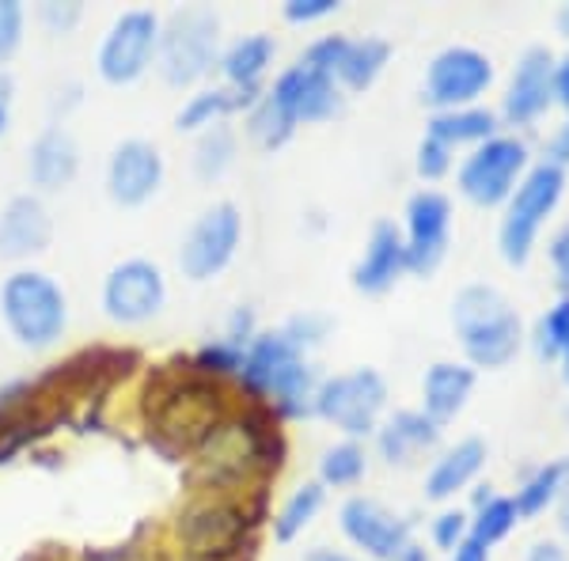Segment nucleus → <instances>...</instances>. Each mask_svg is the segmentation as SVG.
<instances>
[{"mask_svg": "<svg viewBox=\"0 0 569 561\" xmlns=\"http://www.w3.org/2000/svg\"><path fill=\"white\" fill-rule=\"evenodd\" d=\"M228 421L224 391L220 383L206 380V375H179V380L149 383L144 391V425H149L152 448H160L168 459L198 455L206 440Z\"/></svg>", "mask_w": 569, "mask_h": 561, "instance_id": "nucleus-1", "label": "nucleus"}, {"mask_svg": "<svg viewBox=\"0 0 569 561\" xmlns=\"http://www.w3.org/2000/svg\"><path fill=\"white\" fill-rule=\"evenodd\" d=\"M0 323L27 353H50L69 334V292L39 266H20L0 281Z\"/></svg>", "mask_w": 569, "mask_h": 561, "instance_id": "nucleus-2", "label": "nucleus"}, {"mask_svg": "<svg viewBox=\"0 0 569 561\" xmlns=\"http://www.w3.org/2000/svg\"><path fill=\"white\" fill-rule=\"evenodd\" d=\"M452 330L463 345L467 364L486 368V372L512 364L525 345V323H520L517 308L493 284H463L456 292Z\"/></svg>", "mask_w": 569, "mask_h": 561, "instance_id": "nucleus-3", "label": "nucleus"}, {"mask_svg": "<svg viewBox=\"0 0 569 561\" xmlns=\"http://www.w3.org/2000/svg\"><path fill=\"white\" fill-rule=\"evenodd\" d=\"M220 66V12L209 4H182L163 16L156 72L168 88H194Z\"/></svg>", "mask_w": 569, "mask_h": 561, "instance_id": "nucleus-4", "label": "nucleus"}, {"mask_svg": "<svg viewBox=\"0 0 569 561\" xmlns=\"http://www.w3.org/2000/svg\"><path fill=\"white\" fill-rule=\"evenodd\" d=\"M251 509L228 493H201L176 517V542L187 561H240L254 531Z\"/></svg>", "mask_w": 569, "mask_h": 561, "instance_id": "nucleus-5", "label": "nucleus"}, {"mask_svg": "<svg viewBox=\"0 0 569 561\" xmlns=\"http://www.w3.org/2000/svg\"><path fill=\"white\" fill-rule=\"evenodd\" d=\"M566 190V171L558 163H536L528 168V174L520 179V187L512 190V198L505 201V217H501V232L498 247L501 259L509 266H525L531 259V247H536L539 232H543L547 217L558 209Z\"/></svg>", "mask_w": 569, "mask_h": 561, "instance_id": "nucleus-6", "label": "nucleus"}, {"mask_svg": "<svg viewBox=\"0 0 569 561\" xmlns=\"http://www.w3.org/2000/svg\"><path fill=\"white\" fill-rule=\"evenodd\" d=\"M163 16L156 8H126L118 12L96 46V77L110 88H130L156 69Z\"/></svg>", "mask_w": 569, "mask_h": 561, "instance_id": "nucleus-7", "label": "nucleus"}, {"mask_svg": "<svg viewBox=\"0 0 569 561\" xmlns=\"http://www.w3.org/2000/svg\"><path fill=\"white\" fill-rule=\"evenodd\" d=\"M388 410V380L376 368H350L319 383L316 418L335 425L346 440L376 437Z\"/></svg>", "mask_w": 569, "mask_h": 561, "instance_id": "nucleus-8", "label": "nucleus"}, {"mask_svg": "<svg viewBox=\"0 0 569 561\" xmlns=\"http://www.w3.org/2000/svg\"><path fill=\"white\" fill-rule=\"evenodd\" d=\"M99 308L103 319L114 327H149L152 319L163 315L168 308V273L152 259H122L107 270L103 284H99Z\"/></svg>", "mask_w": 569, "mask_h": 561, "instance_id": "nucleus-9", "label": "nucleus"}, {"mask_svg": "<svg viewBox=\"0 0 569 561\" xmlns=\"http://www.w3.org/2000/svg\"><path fill=\"white\" fill-rule=\"evenodd\" d=\"M243 239V213L236 201H213L209 209H201L194 224L182 236L176 262L179 273L194 284H206L220 278V273L232 266L236 251H240Z\"/></svg>", "mask_w": 569, "mask_h": 561, "instance_id": "nucleus-10", "label": "nucleus"}, {"mask_svg": "<svg viewBox=\"0 0 569 561\" xmlns=\"http://www.w3.org/2000/svg\"><path fill=\"white\" fill-rule=\"evenodd\" d=\"M528 174V144L520 137H490L460 163L456 187L479 209L505 206Z\"/></svg>", "mask_w": 569, "mask_h": 561, "instance_id": "nucleus-11", "label": "nucleus"}, {"mask_svg": "<svg viewBox=\"0 0 569 561\" xmlns=\"http://www.w3.org/2000/svg\"><path fill=\"white\" fill-rule=\"evenodd\" d=\"M305 66L327 72L338 88L346 91H369L380 72L391 61V42L380 34H365V39H350V34H323L305 50Z\"/></svg>", "mask_w": 569, "mask_h": 561, "instance_id": "nucleus-12", "label": "nucleus"}, {"mask_svg": "<svg viewBox=\"0 0 569 561\" xmlns=\"http://www.w3.org/2000/svg\"><path fill=\"white\" fill-rule=\"evenodd\" d=\"M163 179H168V160L149 137H122L107 156L103 187L118 209L149 206L163 190Z\"/></svg>", "mask_w": 569, "mask_h": 561, "instance_id": "nucleus-13", "label": "nucleus"}, {"mask_svg": "<svg viewBox=\"0 0 569 561\" xmlns=\"http://www.w3.org/2000/svg\"><path fill=\"white\" fill-rule=\"evenodd\" d=\"M493 84V66L482 50L475 46H448L440 50L426 69V88H421V103L440 110H463L475 107V99L486 96Z\"/></svg>", "mask_w": 569, "mask_h": 561, "instance_id": "nucleus-14", "label": "nucleus"}, {"mask_svg": "<svg viewBox=\"0 0 569 561\" xmlns=\"http://www.w3.org/2000/svg\"><path fill=\"white\" fill-rule=\"evenodd\" d=\"M402 243H407V273L433 278L452 247V201L429 187L410 194Z\"/></svg>", "mask_w": 569, "mask_h": 561, "instance_id": "nucleus-15", "label": "nucleus"}, {"mask_svg": "<svg viewBox=\"0 0 569 561\" xmlns=\"http://www.w3.org/2000/svg\"><path fill=\"white\" fill-rule=\"evenodd\" d=\"M338 528L353 542L357 550H365L372 561H399L402 550L415 542V528L410 520H402L399 512H391L376 497H350L338 509Z\"/></svg>", "mask_w": 569, "mask_h": 561, "instance_id": "nucleus-16", "label": "nucleus"}, {"mask_svg": "<svg viewBox=\"0 0 569 561\" xmlns=\"http://www.w3.org/2000/svg\"><path fill=\"white\" fill-rule=\"evenodd\" d=\"M53 247V213L46 206V198L31 194H12L0 206V262L31 266L34 259H42Z\"/></svg>", "mask_w": 569, "mask_h": 561, "instance_id": "nucleus-17", "label": "nucleus"}, {"mask_svg": "<svg viewBox=\"0 0 569 561\" xmlns=\"http://www.w3.org/2000/svg\"><path fill=\"white\" fill-rule=\"evenodd\" d=\"M266 96H270L297 126L327 122V118H335L346 103L342 88H338L327 72L311 69V66H305V61L281 69L278 77H273V84L266 88Z\"/></svg>", "mask_w": 569, "mask_h": 561, "instance_id": "nucleus-18", "label": "nucleus"}, {"mask_svg": "<svg viewBox=\"0 0 569 561\" xmlns=\"http://www.w3.org/2000/svg\"><path fill=\"white\" fill-rule=\"evenodd\" d=\"M23 174H27L31 194H39V198H53L77 182L80 141L72 137L66 122H50L46 130L34 133V141L27 144Z\"/></svg>", "mask_w": 569, "mask_h": 561, "instance_id": "nucleus-19", "label": "nucleus"}, {"mask_svg": "<svg viewBox=\"0 0 569 561\" xmlns=\"http://www.w3.org/2000/svg\"><path fill=\"white\" fill-rule=\"evenodd\" d=\"M555 53L547 46H528L520 53L517 69L509 80V96H505L501 114L509 118V126H531L536 118H543L550 103H555Z\"/></svg>", "mask_w": 569, "mask_h": 561, "instance_id": "nucleus-20", "label": "nucleus"}, {"mask_svg": "<svg viewBox=\"0 0 569 561\" xmlns=\"http://www.w3.org/2000/svg\"><path fill=\"white\" fill-rule=\"evenodd\" d=\"M407 273V243H402V228L391 220H376L369 239H365V251L353 266V289L365 297H383Z\"/></svg>", "mask_w": 569, "mask_h": 561, "instance_id": "nucleus-21", "label": "nucleus"}, {"mask_svg": "<svg viewBox=\"0 0 569 561\" xmlns=\"http://www.w3.org/2000/svg\"><path fill=\"white\" fill-rule=\"evenodd\" d=\"M440 448V425L421 410H395L376 429V452L388 467H415L421 455Z\"/></svg>", "mask_w": 569, "mask_h": 561, "instance_id": "nucleus-22", "label": "nucleus"}, {"mask_svg": "<svg viewBox=\"0 0 569 561\" xmlns=\"http://www.w3.org/2000/svg\"><path fill=\"white\" fill-rule=\"evenodd\" d=\"M300 357H305V349L292 345V338L284 334V330H259L254 342L247 345L243 368L236 380H240V388L251 394L254 402H266L273 380H278L292 361H300Z\"/></svg>", "mask_w": 569, "mask_h": 561, "instance_id": "nucleus-23", "label": "nucleus"}, {"mask_svg": "<svg viewBox=\"0 0 569 561\" xmlns=\"http://www.w3.org/2000/svg\"><path fill=\"white\" fill-rule=\"evenodd\" d=\"M475 368L460 361H437L421 375V413L437 425L456 421L467 407V399L475 394Z\"/></svg>", "mask_w": 569, "mask_h": 561, "instance_id": "nucleus-24", "label": "nucleus"}, {"mask_svg": "<svg viewBox=\"0 0 569 561\" xmlns=\"http://www.w3.org/2000/svg\"><path fill=\"white\" fill-rule=\"evenodd\" d=\"M486 440L479 437H463L456 440L452 448H445L433 467H429L426 474V497L429 501H452L456 493L467 490V485L479 478V471L486 467Z\"/></svg>", "mask_w": 569, "mask_h": 561, "instance_id": "nucleus-25", "label": "nucleus"}, {"mask_svg": "<svg viewBox=\"0 0 569 561\" xmlns=\"http://www.w3.org/2000/svg\"><path fill=\"white\" fill-rule=\"evenodd\" d=\"M273 53H278V42L270 34L254 31V34H240L236 42H228L220 50V77H224V88H262L266 69L273 66Z\"/></svg>", "mask_w": 569, "mask_h": 561, "instance_id": "nucleus-26", "label": "nucleus"}, {"mask_svg": "<svg viewBox=\"0 0 569 561\" xmlns=\"http://www.w3.org/2000/svg\"><path fill=\"white\" fill-rule=\"evenodd\" d=\"M429 137L445 141L448 149L456 144H486L490 137H498V114L486 107H463V110H440L429 118Z\"/></svg>", "mask_w": 569, "mask_h": 561, "instance_id": "nucleus-27", "label": "nucleus"}, {"mask_svg": "<svg viewBox=\"0 0 569 561\" xmlns=\"http://www.w3.org/2000/svg\"><path fill=\"white\" fill-rule=\"evenodd\" d=\"M323 504H327V490H323V482H319V478L300 482L297 490L281 501V509L273 512V539H278V542L300 539L311 523H316L319 512H323Z\"/></svg>", "mask_w": 569, "mask_h": 561, "instance_id": "nucleus-28", "label": "nucleus"}, {"mask_svg": "<svg viewBox=\"0 0 569 561\" xmlns=\"http://www.w3.org/2000/svg\"><path fill=\"white\" fill-rule=\"evenodd\" d=\"M236 156H240V137H236V130L228 122H220V126H209L206 133H198L190 168H194L201 182H220L232 171Z\"/></svg>", "mask_w": 569, "mask_h": 561, "instance_id": "nucleus-29", "label": "nucleus"}, {"mask_svg": "<svg viewBox=\"0 0 569 561\" xmlns=\"http://www.w3.org/2000/svg\"><path fill=\"white\" fill-rule=\"evenodd\" d=\"M228 114H236V96L232 88H201L194 96L187 99V103L179 107L176 114V130L179 133H206L209 126H220L228 122Z\"/></svg>", "mask_w": 569, "mask_h": 561, "instance_id": "nucleus-30", "label": "nucleus"}, {"mask_svg": "<svg viewBox=\"0 0 569 561\" xmlns=\"http://www.w3.org/2000/svg\"><path fill=\"white\" fill-rule=\"evenodd\" d=\"M566 478H569V455L539 467V471L531 474L528 482L517 490V497H512V504H517L520 520H536L539 512H547L550 504L558 501V493H562Z\"/></svg>", "mask_w": 569, "mask_h": 561, "instance_id": "nucleus-31", "label": "nucleus"}, {"mask_svg": "<svg viewBox=\"0 0 569 561\" xmlns=\"http://www.w3.org/2000/svg\"><path fill=\"white\" fill-rule=\"evenodd\" d=\"M369 471V452L361 440H338L319 455V482L323 490H350Z\"/></svg>", "mask_w": 569, "mask_h": 561, "instance_id": "nucleus-32", "label": "nucleus"}, {"mask_svg": "<svg viewBox=\"0 0 569 561\" xmlns=\"http://www.w3.org/2000/svg\"><path fill=\"white\" fill-rule=\"evenodd\" d=\"M243 130H247V137H251V141L259 144L262 152H278L281 144L292 141V133H297V122H292V118L284 114V110L262 91L259 103L247 110Z\"/></svg>", "mask_w": 569, "mask_h": 561, "instance_id": "nucleus-33", "label": "nucleus"}, {"mask_svg": "<svg viewBox=\"0 0 569 561\" xmlns=\"http://www.w3.org/2000/svg\"><path fill=\"white\" fill-rule=\"evenodd\" d=\"M520 523V512L512 504V497H498L493 493L482 509H475V520H471V535L486 542V547H498V542L509 535L512 528Z\"/></svg>", "mask_w": 569, "mask_h": 561, "instance_id": "nucleus-34", "label": "nucleus"}, {"mask_svg": "<svg viewBox=\"0 0 569 561\" xmlns=\"http://www.w3.org/2000/svg\"><path fill=\"white\" fill-rule=\"evenodd\" d=\"M240 368H243V349H236L232 342H224V338L206 342L194 353V361H190V372L206 375V380H213V383H220L224 375H240Z\"/></svg>", "mask_w": 569, "mask_h": 561, "instance_id": "nucleus-35", "label": "nucleus"}, {"mask_svg": "<svg viewBox=\"0 0 569 561\" xmlns=\"http://www.w3.org/2000/svg\"><path fill=\"white\" fill-rule=\"evenodd\" d=\"M566 349H569V297L558 300L536 323V353L543 361H562Z\"/></svg>", "mask_w": 569, "mask_h": 561, "instance_id": "nucleus-36", "label": "nucleus"}, {"mask_svg": "<svg viewBox=\"0 0 569 561\" xmlns=\"http://www.w3.org/2000/svg\"><path fill=\"white\" fill-rule=\"evenodd\" d=\"M27 34V4L23 0H0V69L12 66V58L23 50Z\"/></svg>", "mask_w": 569, "mask_h": 561, "instance_id": "nucleus-37", "label": "nucleus"}, {"mask_svg": "<svg viewBox=\"0 0 569 561\" xmlns=\"http://www.w3.org/2000/svg\"><path fill=\"white\" fill-rule=\"evenodd\" d=\"M34 20H39L42 31L53 34V39H69L80 27V20H84V4H80V0H42V4L34 8Z\"/></svg>", "mask_w": 569, "mask_h": 561, "instance_id": "nucleus-38", "label": "nucleus"}, {"mask_svg": "<svg viewBox=\"0 0 569 561\" xmlns=\"http://www.w3.org/2000/svg\"><path fill=\"white\" fill-rule=\"evenodd\" d=\"M452 152H456V149H448L445 141H437V137H429V133H426V141L418 144V160H415L418 174H421L426 182L445 179V174L452 171Z\"/></svg>", "mask_w": 569, "mask_h": 561, "instance_id": "nucleus-39", "label": "nucleus"}, {"mask_svg": "<svg viewBox=\"0 0 569 561\" xmlns=\"http://www.w3.org/2000/svg\"><path fill=\"white\" fill-rule=\"evenodd\" d=\"M467 535H471V517L460 509H448L433 520V547L448 550V554H452Z\"/></svg>", "mask_w": 569, "mask_h": 561, "instance_id": "nucleus-40", "label": "nucleus"}, {"mask_svg": "<svg viewBox=\"0 0 569 561\" xmlns=\"http://www.w3.org/2000/svg\"><path fill=\"white\" fill-rule=\"evenodd\" d=\"M281 330L292 338V345L305 349V353H308L311 345H319V342H323V338H327L330 319H327V315H311V311H305V315H292L289 323H284Z\"/></svg>", "mask_w": 569, "mask_h": 561, "instance_id": "nucleus-41", "label": "nucleus"}, {"mask_svg": "<svg viewBox=\"0 0 569 561\" xmlns=\"http://www.w3.org/2000/svg\"><path fill=\"white\" fill-rule=\"evenodd\" d=\"M338 0H284L281 4V16L289 23H319V20H327V16H335L338 12Z\"/></svg>", "mask_w": 569, "mask_h": 561, "instance_id": "nucleus-42", "label": "nucleus"}, {"mask_svg": "<svg viewBox=\"0 0 569 561\" xmlns=\"http://www.w3.org/2000/svg\"><path fill=\"white\" fill-rule=\"evenodd\" d=\"M254 334H259V323H254V311L251 308H236L232 315H228V327H224V342H232L236 349H243L254 342Z\"/></svg>", "mask_w": 569, "mask_h": 561, "instance_id": "nucleus-43", "label": "nucleus"}, {"mask_svg": "<svg viewBox=\"0 0 569 561\" xmlns=\"http://www.w3.org/2000/svg\"><path fill=\"white\" fill-rule=\"evenodd\" d=\"M550 266H555V273L569 289V224L558 228V236L550 239Z\"/></svg>", "mask_w": 569, "mask_h": 561, "instance_id": "nucleus-44", "label": "nucleus"}, {"mask_svg": "<svg viewBox=\"0 0 569 561\" xmlns=\"http://www.w3.org/2000/svg\"><path fill=\"white\" fill-rule=\"evenodd\" d=\"M80 561H149V554L137 547H99V550H88Z\"/></svg>", "mask_w": 569, "mask_h": 561, "instance_id": "nucleus-45", "label": "nucleus"}, {"mask_svg": "<svg viewBox=\"0 0 569 561\" xmlns=\"http://www.w3.org/2000/svg\"><path fill=\"white\" fill-rule=\"evenodd\" d=\"M525 561H569V550L555 539H539V542H531Z\"/></svg>", "mask_w": 569, "mask_h": 561, "instance_id": "nucleus-46", "label": "nucleus"}, {"mask_svg": "<svg viewBox=\"0 0 569 561\" xmlns=\"http://www.w3.org/2000/svg\"><path fill=\"white\" fill-rule=\"evenodd\" d=\"M452 561H490V547L479 542L475 535H467L460 547L452 550Z\"/></svg>", "mask_w": 569, "mask_h": 561, "instance_id": "nucleus-47", "label": "nucleus"}, {"mask_svg": "<svg viewBox=\"0 0 569 561\" xmlns=\"http://www.w3.org/2000/svg\"><path fill=\"white\" fill-rule=\"evenodd\" d=\"M547 152H550V163H558V168L569 163V122L555 137H550V149Z\"/></svg>", "mask_w": 569, "mask_h": 561, "instance_id": "nucleus-48", "label": "nucleus"}, {"mask_svg": "<svg viewBox=\"0 0 569 561\" xmlns=\"http://www.w3.org/2000/svg\"><path fill=\"white\" fill-rule=\"evenodd\" d=\"M555 103H562L569 110V58L558 61L555 69Z\"/></svg>", "mask_w": 569, "mask_h": 561, "instance_id": "nucleus-49", "label": "nucleus"}, {"mask_svg": "<svg viewBox=\"0 0 569 561\" xmlns=\"http://www.w3.org/2000/svg\"><path fill=\"white\" fill-rule=\"evenodd\" d=\"M555 517H558V531H562V539L569 542V478H566L562 493H558V501H555Z\"/></svg>", "mask_w": 569, "mask_h": 561, "instance_id": "nucleus-50", "label": "nucleus"}, {"mask_svg": "<svg viewBox=\"0 0 569 561\" xmlns=\"http://www.w3.org/2000/svg\"><path fill=\"white\" fill-rule=\"evenodd\" d=\"M308 561H353V558H346V554H338V550H311Z\"/></svg>", "mask_w": 569, "mask_h": 561, "instance_id": "nucleus-51", "label": "nucleus"}, {"mask_svg": "<svg viewBox=\"0 0 569 561\" xmlns=\"http://www.w3.org/2000/svg\"><path fill=\"white\" fill-rule=\"evenodd\" d=\"M399 561H429V554H426V550L418 547V542H410V547L402 550V558H399Z\"/></svg>", "mask_w": 569, "mask_h": 561, "instance_id": "nucleus-52", "label": "nucleus"}, {"mask_svg": "<svg viewBox=\"0 0 569 561\" xmlns=\"http://www.w3.org/2000/svg\"><path fill=\"white\" fill-rule=\"evenodd\" d=\"M8 126H12V107H8V103H0V137L8 133Z\"/></svg>", "mask_w": 569, "mask_h": 561, "instance_id": "nucleus-53", "label": "nucleus"}, {"mask_svg": "<svg viewBox=\"0 0 569 561\" xmlns=\"http://www.w3.org/2000/svg\"><path fill=\"white\" fill-rule=\"evenodd\" d=\"M558 31L569 39V4H562V12H558Z\"/></svg>", "mask_w": 569, "mask_h": 561, "instance_id": "nucleus-54", "label": "nucleus"}, {"mask_svg": "<svg viewBox=\"0 0 569 561\" xmlns=\"http://www.w3.org/2000/svg\"><path fill=\"white\" fill-rule=\"evenodd\" d=\"M27 561H69L66 554H34V558H27Z\"/></svg>", "mask_w": 569, "mask_h": 561, "instance_id": "nucleus-55", "label": "nucleus"}, {"mask_svg": "<svg viewBox=\"0 0 569 561\" xmlns=\"http://www.w3.org/2000/svg\"><path fill=\"white\" fill-rule=\"evenodd\" d=\"M562 380L569 383V349H566V353H562Z\"/></svg>", "mask_w": 569, "mask_h": 561, "instance_id": "nucleus-56", "label": "nucleus"}, {"mask_svg": "<svg viewBox=\"0 0 569 561\" xmlns=\"http://www.w3.org/2000/svg\"><path fill=\"white\" fill-rule=\"evenodd\" d=\"M566 421H569V407H566Z\"/></svg>", "mask_w": 569, "mask_h": 561, "instance_id": "nucleus-57", "label": "nucleus"}]
</instances>
